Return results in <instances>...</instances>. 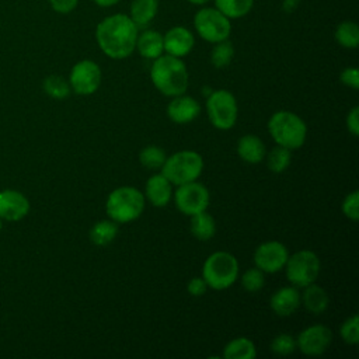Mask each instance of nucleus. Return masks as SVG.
<instances>
[{"mask_svg":"<svg viewBox=\"0 0 359 359\" xmlns=\"http://www.w3.org/2000/svg\"><path fill=\"white\" fill-rule=\"evenodd\" d=\"M139 28L126 14H112L98 22L95 41L98 48L111 59H125L136 48Z\"/></svg>","mask_w":359,"mask_h":359,"instance_id":"1","label":"nucleus"},{"mask_svg":"<svg viewBox=\"0 0 359 359\" xmlns=\"http://www.w3.org/2000/svg\"><path fill=\"white\" fill-rule=\"evenodd\" d=\"M153 86L167 97H177L188 88V70L181 57L161 55L153 60L150 69Z\"/></svg>","mask_w":359,"mask_h":359,"instance_id":"2","label":"nucleus"},{"mask_svg":"<svg viewBox=\"0 0 359 359\" xmlns=\"http://www.w3.org/2000/svg\"><path fill=\"white\" fill-rule=\"evenodd\" d=\"M268 130L278 146L289 150L302 147L307 137L304 121L290 111H278L268 121Z\"/></svg>","mask_w":359,"mask_h":359,"instance_id":"3","label":"nucleus"},{"mask_svg":"<svg viewBox=\"0 0 359 359\" xmlns=\"http://www.w3.org/2000/svg\"><path fill=\"white\" fill-rule=\"evenodd\" d=\"M144 209V194L135 187H119L114 189L105 202V212L114 222L129 223L136 220Z\"/></svg>","mask_w":359,"mask_h":359,"instance_id":"4","label":"nucleus"},{"mask_svg":"<svg viewBox=\"0 0 359 359\" xmlns=\"http://www.w3.org/2000/svg\"><path fill=\"white\" fill-rule=\"evenodd\" d=\"M238 276L237 258L227 251H216L210 254L202 266V278L208 287L224 290L230 287Z\"/></svg>","mask_w":359,"mask_h":359,"instance_id":"5","label":"nucleus"},{"mask_svg":"<svg viewBox=\"0 0 359 359\" xmlns=\"http://www.w3.org/2000/svg\"><path fill=\"white\" fill-rule=\"evenodd\" d=\"M160 170L172 185H182L199 178L203 171V158L194 150H181L168 156Z\"/></svg>","mask_w":359,"mask_h":359,"instance_id":"6","label":"nucleus"},{"mask_svg":"<svg viewBox=\"0 0 359 359\" xmlns=\"http://www.w3.org/2000/svg\"><path fill=\"white\" fill-rule=\"evenodd\" d=\"M206 114L210 123L220 130H229L238 116L237 100L229 90H215L206 98Z\"/></svg>","mask_w":359,"mask_h":359,"instance_id":"7","label":"nucleus"},{"mask_svg":"<svg viewBox=\"0 0 359 359\" xmlns=\"http://www.w3.org/2000/svg\"><path fill=\"white\" fill-rule=\"evenodd\" d=\"M194 27L198 35L210 43L229 39L231 32L230 18L216 7H202L198 10L194 17Z\"/></svg>","mask_w":359,"mask_h":359,"instance_id":"8","label":"nucleus"},{"mask_svg":"<svg viewBox=\"0 0 359 359\" xmlns=\"http://www.w3.org/2000/svg\"><path fill=\"white\" fill-rule=\"evenodd\" d=\"M286 278L296 287H304L313 283L320 273V259L310 250H300L287 257L285 264Z\"/></svg>","mask_w":359,"mask_h":359,"instance_id":"9","label":"nucleus"},{"mask_svg":"<svg viewBox=\"0 0 359 359\" xmlns=\"http://www.w3.org/2000/svg\"><path fill=\"white\" fill-rule=\"evenodd\" d=\"M209 198L210 196L208 188L198 181L177 185L174 192V202L177 209L187 216L206 210L209 206Z\"/></svg>","mask_w":359,"mask_h":359,"instance_id":"10","label":"nucleus"},{"mask_svg":"<svg viewBox=\"0 0 359 359\" xmlns=\"http://www.w3.org/2000/svg\"><path fill=\"white\" fill-rule=\"evenodd\" d=\"M70 88L80 95L94 94L101 84V69L90 59L77 62L69 74Z\"/></svg>","mask_w":359,"mask_h":359,"instance_id":"11","label":"nucleus"},{"mask_svg":"<svg viewBox=\"0 0 359 359\" xmlns=\"http://www.w3.org/2000/svg\"><path fill=\"white\" fill-rule=\"evenodd\" d=\"M332 341V332L323 324H314L304 328L296 339V348L307 356H318L327 351Z\"/></svg>","mask_w":359,"mask_h":359,"instance_id":"12","label":"nucleus"},{"mask_svg":"<svg viewBox=\"0 0 359 359\" xmlns=\"http://www.w3.org/2000/svg\"><path fill=\"white\" fill-rule=\"evenodd\" d=\"M287 257V248L280 241H265L254 251L255 266L268 273L279 272L285 266Z\"/></svg>","mask_w":359,"mask_h":359,"instance_id":"13","label":"nucleus"},{"mask_svg":"<svg viewBox=\"0 0 359 359\" xmlns=\"http://www.w3.org/2000/svg\"><path fill=\"white\" fill-rule=\"evenodd\" d=\"M31 205L28 198L17 189L0 191V217L4 222H18L29 213Z\"/></svg>","mask_w":359,"mask_h":359,"instance_id":"14","label":"nucleus"},{"mask_svg":"<svg viewBox=\"0 0 359 359\" xmlns=\"http://www.w3.org/2000/svg\"><path fill=\"white\" fill-rule=\"evenodd\" d=\"M163 43H164V52L167 55H171L175 57H184L192 50L195 45V38H194V34L187 27L177 25L170 28L163 35Z\"/></svg>","mask_w":359,"mask_h":359,"instance_id":"15","label":"nucleus"},{"mask_svg":"<svg viewBox=\"0 0 359 359\" xmlns=\"http://www.w3.org/2000/svg\"><path fill=\"white\" fill-rule=\"evenodd\" d=\"M201 112L199 102L188 95H177L170 101L167 107V116L174 122L180 125H185L196 119V116Z\"/></svg>","mask_w":359,"mask_h":359,"instance_id":"16","label":"nucleus"},{"mask_svg":"<svg viewBox=\"0 0 359 359\" xmlns=\"http://www.w3.org/2000/svg\"><path fill=\"white\" fill-rule=\"evenodd\" d=\"M300 302L302 297L296 286H283L271 296L269 306L276 316L287 317L299 309Z\"/></svg>","mask_w":359,"mask_h":359,"instance_id":"17","label":"nucleus"},{"mask_svg":"<svg viewBox=\"0 0 359 359\" xmlns=\"http://www.w3.org/2000/svg\"><path fill=\"white\" fill-rule=\"evenodd\" d=\"M171 182L160 172V174H154L151 175L147 181H146V187H144V195L147 198V201L156 206V208H163L165 206L172 195V188H171Z\"/></svg>","mask_w":359,"mask_h":359,"instance_id":"18","label":"nucleus"},{"mask_svg":"<svg viewBox=\"0 0 359 359\" xmlns=\"http://www.w3.org/2000/svg\"><path fill=\"white\" fill-rule=\"evenodd\" d=\"M237 154L240 158L250 164H257L264 160L266 149L264 142L255 135H244L238 139Z\"/></svg>","mask_w":359,"mask_h":359,"instance_id":"19","label":"nucleus"},{"mask_svg":"<svg viewBox=\"0 0 359 359\" xmlns=\"http://www.w3.org/2000/svg\"><path fill=\"white\" fill-rule=\"evenodd\" d=\"M135 49H137L142 57L154 60L164 52L163 35L154 29H146L142 34H137Z\"/></svg>","mask_w":359,"mask_h":359,"instance_id":"20","label":"nucleus"},{"mask_svg":"<svg viewBox=\"0 0 359 359\" xmlns=\"http://www.w3.org/2000/svg\"><path fill=\"white\" fill-rule=\"evenodd\" d=\"M300 297L303 300L304 307L313 314H321L323 311L327 310L330 303L325 289L316 285L314 282L304 286V292L303 294H300Z\"/></svg>","mask_w":359,"mask_h":359,"instance_id":"21","label":"nucleus"},{"mask_svg":"<svg viewBox=\"0 0 359 359\" xmlns=\"http://www.w3.org/2000/svg\"><path fill=\"white\" fill-rule=\"evenodd\" d=\"M158 11V0H133L130 4V20L137 28L147 27Z\"/></svg>","mask_w":359,"mask_h":359,"instance_id":"22","label":"nucleus"},{"mask_svg":"<svg viewBox=\"0 0 359 359\" xmlns=\"http://www.w3.org/2000/svg\"><path fill=\"white\" fill-rule=\"evenodd\" d=\"M189 217H191L189 230H191V233L195 238H198L201 241H206V240H210L215 236L216 222L206 210L199 212L196 215H192Z\"/></svg>","mask_w":359,"mask_h":359,"instance_id":"23","label":"nucleus"},{"mask_svg":"<svg viewBox=\"0 0 359 359\" xmlns=\"http://www.w3.org/2000/svg\"><path fill=\"white\" fill-rule=\"evenodd\" d=\"M118 234V223L114 220H100L94 223L88 231V237L94 245L105 247L115 240Z\"/></svg>","mask_w":359,"mask_h":359,"instance_id":"24","label":"nucleus"},{"mask_svg":"<svg viewBox=\"0 0 359 359\" xmlns=\"http://www.w3.org/2000/svg\"><path fill=\"white\" fill-rule=\"evenodd\" d=\"M255 355L254 342L245 337L234 338L223 348V358L226 359H254Z\"/></svg>","mask_w":359,"mask_h":359,"instance_id":"25","label":"nucleus"},{"mask_svg":"<svg viewBox=\"0 0 359 359\" xmlns=\"http://www.w3.org/2000/svg\"><path fill=\"white\" fill-rule=\"evenodd\" d=\"M254 0H215V7L227 18L237 20L250 13Z\"/></svg>","mask_w":359,"mask_h":359,"instance_id":"26","label":"nucleus"},{"mask_svg":"<svg viewBox=\"0 0 359 359\" xmlns=\"http://www.w3.org/2000/svg\"><path fill=\"white\" fill-rule=\"evenodd\" d=\"M335 41L346 49H355L359 45V27L353 21H342L335 29Z\"/></svg>","mask_w":359,"mask_h":359,"instance_id":"27","label":"nucleus"},{"mask_svg":"<svg viewBox=\"0 0 359 359\" xmlns=\"http://www.w3.org/2000/svg\"><path fill=\"white\" fill-rule=\"evenodd\" d=\"M43 91L55 98V100H65L66 97H69L72 88H70V84H69V80H66L65 77L62 76H57V74H50L48 76L45 80H43Z\"/></svg>","mask_w":359,"mask_h":359,"instance_id":"28","label":"nucleus"},{"mask_svg":"<svg viewBox=\"0 0 359 359\" xmlns=\"http://www.w3.org/2000/svg\"><path fill=\"white\" fill-rule=\"evenodd\" d=\"M234 56L233 43L229 39L216 42L210 52V62L216 69L227 67Z\"/></svg>","mask_w":359,"mask_h":359,"instance_id":"29","label":"nucleus"},{"mask_svg":"<svg viewBox=\"0 0 359 359\" xmlns=\"http://www.w3.org/2000/svg\"><path fill=\"white\" fill-rule=\"evenodd\" d=\"M167 156L164 153V150L158 146H154V144H150V146H146L140 150L139 153V161L140 164L144 167V168H149V170H158L163 167L164 161H165Z\"/></svg>","mask_w":359,"mask_h":359,"instance_id":"30","label":"nucleus"},{"mask_svg":"<svg viewBox=\"0 0 359 359\" xmlns=\"http://www.w3.org/2000/svg\"><path fill=\"white\" fill-rule=\"evenodd\" d=\"M292 150L283 147V146H276L273 147L269 154H268V168L272 172H283L292 160Z\"/></svg>","mask_w":359,"mask_h":359,"instance_id":"31","label":"nucleus"},{"mask_svg":"<svg viewBox=\"0 0 359 359\" xmlns=\"http://www.w3.org/2000/svg\"><path fill=\"white\" fill-rule=\"evenodd\" d=\"M264 283H265L264 272L257 266L247 269L241 276V286L244 290L250 293L259 292L264 287Z\"/></svg>","mask_w":359,"mask_h":359,"instance_id":"32","label":"nucleus"},{"mask_svg":"<svg viewBox=\"0 0 359 359\" xmlns=\"http://www.w3.org/2000/svg\"><path fill=\"white\" fill-rule=\"evenodd\" d=\"M339 335L342 341L348 345H356L359 342V317L353 314L348 317L339 328Z\"/></svg>","mask_w":359,"mask_h":359,"instance_id":"33","label":"nucleus"},{"mask_svg":"<svg viewBox=\"0 0 359 359\" xmlns=\"http://www.w3.org/2000/svg\"><path fill=\"white\" fill-rule=\"evenodd\" d=\"M296 349V341L289 334H279L271 342V351L276 355L286 356Z\"/></svg>","mask_w":359,"mask_h":359,"instance_id":"34","label":"nucleus"},{"mask_svg":"<svg viewBox=\"0 0 359 359\" xmlns=\"http://www.w3.org/2000/svg\"><path fill=\"white\" fill-rule=\"evenodd\" d=\"M342 212L348 219L353 222L359 219V192L358 191H352L345 196L342 202Z\"/></svg>","mask_w":359,"mask_h":359,"instance_id":"35","label":"nucleus"},{"mask_svg":"<svg viewBox=\"0 0 359 359\" xmlns=\"http://www.w3.org/2000/svg\"><path fill=\"white\" fill-rule=\"evenodd\" d=\"M339 80L344 86L352 88V90H358L359 88V72L356 67H346L341 72Z\"/></svg>","mask_w":359,"mask_h":359,"instance_id":"36","label":"nucleus"},{"mask_svg":"<svg viewBox=\"0 0 359 359\" xmlns=\"http://www.w3.org/2000/svg\"><path fill=\"white\" fill-rule=\"evenodd\" d=\"M49 4L56 13L67 14L77 7L79 0H49Z\"/></svg>","mask_w":359,"mask_h":359,"instance_id":"37","label":"nucleus"},{"mask_svg":"<svg viewBox=\"0 0 359 359\" xmlns=\"http://www.w3.org/2000/svg\"><path fill=\"white\" fill-rule=\"evenodd\" d=\"M206 289L208 285L203 278H192L187 285V290L191 296H202L206 293Z\"/></svg>","mask_w":359,"mask_h":359,"instance_id":"38","label":"nucleus"},{"mask_svg":"<svg viewBox=\"0 0 359 359\" xmlns=\"http://www.w3.org/2000/svg\"><path fill=\"white\" fill-rule=\"evenodd\" d=\"M346 128L352 136L359 135V107H353L346 116Z\"/></svg>","mask_w":359,"mask_h":359,"instance_id":"39","label":"nucleus"},{"mask_svg":"<svg viewBox=\"0 0 359 359\" xmlns=\"http://www.w3.org/2000/svg\"><path fill=\"white\" fill-rule=\"evenodd\" d=\"M300 0H283V6L282 8L286 11V13H292L296 10V7L299 6Z\"/></svg>","mask_w":359,"mask_h":359,"instance_id":"40","label":"nucleus"},{"mask_svg":"<svg viewBox=\"0 0 359 359\" xmlns=\"http://www.w3.org/2000/svg\"><path fill=\"white\" fill-rule=\"evenodd\" d=\"M97 6L100 7H111L114 4H116L119 0H93Z\"/></svg>","mask_w":359,"mask_h":359,"instance_id":"41","label":"nucleus"},{"mask_svg":"<svg viewBox=\"0 0 359 359\" xmlns=\"http://www.w3.org/2000/svg\"><path fill=\"white\" fill-rule=\"evenodd\" d=\"M188 3L191 4H195V6H205L206 3H209L210 0H187Z\"/></svg>","mask_w":359,"mask_h":359,"instance_id":"42","label":"nucleus"},{"mask_svg":"<svg viewBox=\"0 0 359 359\" xmlns=\"http://www.w3.org/2000/svg\"><path fill=\"white\" fill-rule=\"evenodd\" d=\"M3 222H4V220L0 217V231H1V229H3Z\"/></svg>","mask_w":359,"mask_h":359,"instance_id":"43","label":"nucleus"}]
</instances>
